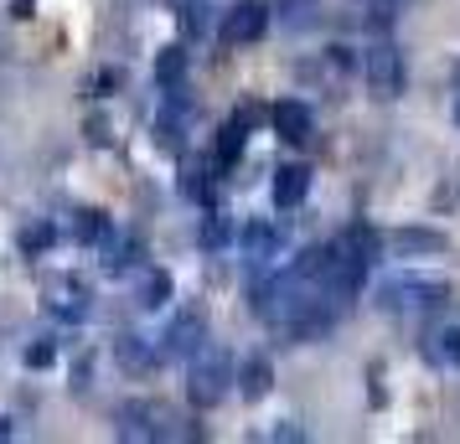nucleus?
<instances>
[{
    "mask_svg": "<svg viewBox=\"0 0 460 444\" xmlns=\"http://www.w3.org/2000/svg\"><path fill=\"white\" fill-rule=\"evenodd\" d=\"M228 382H233V361L223 346H202L197 357H191V378H187V398L197 408H217V403L228 398Z\"/></svg>",
    "mask_w": 460,
    "mask_h": 444,
    "instance_id": "f257e3e1",
    "label": "nucleus"
},
{
    "mask_svg": "<svg viewBox=\"0 0 460 444\" xmlns=\"http://www.w3.org/2000/svg\"><path fill=\"white\" fill-rule=\"evenodd\" d=\"M362 73H367V88L377 99H398L403 93V52L394 42H373L367 57H362Z\"/></svg>",
    "mask_w": 460,
    "mask_h": 444,
    "instance_id": "f03ea898",
    "label": "nucleus"
},
{
    "mask_svg": "<svg viewBox=\"0 0 460 444\" xmlns=\"http://www.w3.org/2000/svg\"><path fill=\"white\" fill-rule=\"evenodd\" d=\"M171 408L166 403H125L119 408V440H166L171 434Z\"/></svg>",
    "mask_w": 460,
    "mask_h": 444,
    "instance_id": "7ed1b4c3",
    "label": "nucleus"
},
{
    "mask_svg": "<svg viewBox=\"0 0 460 444\" xmlns=\"http://www.w3.org/2000/svg\"><path fill=\"white\" fill-rule=\"evenodd\" d=\"M445 300H450V290L439 279H394L383 290V305L388 310H439Z\"/></svg>",
    "mask_w": 460,
    "mask_h": 444,
    "instance_id": "20e7f679",
    "label": "nucleus"
},
{
    "mask_svg": "<svg viewBox=\"0 0 460 444\" xmlns=\"http://www.w3.org/2000/svg\"><path fill=\"white\" fill-rule=\"evenodd\" d=\"M264 26H270V11H264L259 0H243V5H233L228 16H223V42H228V47L259 42V37H264Z\"/></svg>",
    "mask_w": 460,
    "mask_h": 444,
    "instance_id": "39448f33",
    "label": "nucleus"
},
{
    "mask_svg": "<svg viewBox=\"0 0 460 444\" xmlns=\"http://www.w3.org/2000/svg\"><path fill=\"white\" fill-rule=\"evenodd\" d=\"M270 125H274V135H279L285 145H305V140L315 135L311 109L300 104V99H279V104L270 109Z\"/></svg>",
    "mask_w": 460,
    "mask_h": 444,
    "instance_id": "423d86ee",
    "label": "nucleus"
},
{
    "mask_svg": "<svg viewBox=\"0 0 460 444\" xmlns=\"http://www.w3.org/2000/svg\"><path fill=\"white\" fill-rule=\"evenodd\" d=\"M202 341H208V320L197 316V310H181L166 331V357H197Z\"/></svg>",
    "mask_w": 460,
    "mask_h": 444,
    "instance_id": "0eeeda50",
    "label": "nucleus"
},
{
    "mask_svg": "<svg viewBox=\"0 0 460 444\" xmlns=\"http://www.w3.org/2000/svg\"><path fill=\"white\" fill-rule=\"evenodd\" d=\"M47 310L63 320H84L88 316V290L78 279H52L47 284Z\"/></svg>",
    "mask_w": 460,
    "mask_h": 444,
    "instance_id": "6e6552de",
    "label": "nucleus"
},
{
    "mask_svg": "<svg viewBox=\"0 0 460 444\" xmlns=\"http://www.w3.org/2000/svg\"><path fill=\"white\" fill-rule=\"evenodd\" d=\"M311 191V170L305 166H279L274 170V207H300Z\"/></svg>",
    "mask_w": 460,
    "mask_h": 444,
    "instance_id": "1a4fd4ad",
    "label": "nucleus"
},
{
    "mask_svg": "<svg viewBox=\"0 0 460 444\" xmlns=\"http://www.w3.org/2000/svg\"><path fill=\"white\" fill-rule=\"evenodd\" d=\"M243 254H249L253 269H259V264H270V258L279 254V233L264 228V222H249V228H243Z\"/></svg>",
    "mask_w": 460,
    "mask_h": 444,
    "instance_id": "9d476101",
    "label": "nucleus"
},
{
    "mask_svg": "<svg viewBox=\"0 0 460 444\" xmlns=\"http://www.w3.org/2000/svg\"><path fill=\"white\" fill-rule=\"evenodd\" d=\"M270 382H274V367H270L264 357H249V361H243V372H238V393H243L249 403L264 398V393H270Z\"/></svg>",
    "mask_w": 460,
    "mask_h": 444,
    "instance_id": "9b49d317",
    "label": "nucleus"
},
{
    "mask_svg": "<svg viewBox=\"0 0 460 444\" xmlns=\"http://www.w3.org/2000/svg\"><path fill=\"white\" fill-rule=\"evenodd\" d=\"M424 352H429V361H439V367H460V326H439V331H429Z\"/></svg>",
    "mask_w": 460,
    "mask_h": 444,
    "instance_id": "f8f14e48",
    "label": "nucleus"
},
{
    "mask_svg": "<svg viewBox=\"0 0 460 444\" xmlns=\"http://www.w3.org/2000/svg\"><path fill=\"white\" fill-rule=\"evenodd\" d=\"M135 258H140L135 238H104V274H129Z\"/></svg>",
    "mask_w": 460,
    "mask_h": 444,
    "instance_id": "ddd939ff",
    "label": "nucleus"
},
{
    "mask_svg": "<svg viewBox=\"0 0 460 444\" xmlns=\"http://www.w3.org/2000/svg\"><path fill=\"white\" fill-rule=\"evenodd\" d=\"M73 238H78V243H104L109 238V217L99 207H78L73 212Z\"/></svg>",
    "mask_w": 460,
    "mask_h": 444,
    "instance_id": "4468645a",
    "label": "nucleus"
},
{
    "mask_svg": "<svg viewBox=\"0 0 460 444\" xmlns=\"http://www.w3.org/2000/svg\"><path fill=\"white\" fill-rule=\"evenodd\" d=\"M181 78H187V52H181V47H166V52L155 57V83L171 93V88H181Z\"/></svg>",
    "mask_w": 460,
    "mask_h": 444,
    "instance_id": "2eb2a0df",
    "label": "nucleus"
},
{
    "mask_svg": "<svg viewBox=\"0 0 460 444\" xmlns=\"http://www.w3.org/2000/svg\"><path fill=\"white\" fill-rule=\"evenodd\" d=\"M394 248L398 254H439L445 238L429 233V228H403V233H394Z\"/></svg>",
    "mask_w": 460,
    "mask_h": 444,
    "instance_id": "dca6fc26",
    "label": "nucleus"
},
{
    "mask_svg": "<svg viewBox=\"0 0 460 444\" xmlns=\"http://www.w3.org/2000/svg\"><path fill=\"white\" fill-rule=\"evenodd\" d=\"M243 119H228V125L217 129V166H233L238 155H243Z\"/></svg>",
    "mask_w": 460,
    "mask_h": 444,
    "instance_id": "f3484780",
    "label": "nucleus"
},
{
    "mask_svg": "<svg viewBox=\"0 0 460 444\" xmlns=\"http://www.w3.org/2000/svg\"><path fill=\"white\" fill-rule=\"evenodd\" d=\"M119 361L129 372H146L155 367V346H146V336H119Z\"/></svg>",
    "mask_w": 460,
    "mask_h": 444,
    "instance_id": "a211bd4d",
    "label": "nucleus"
},
{
    "mask_svg": "<svg viewBox=\"0 0 460 444\" xmlns=\"http://www.w3.org/2000/svg\"><path fill=\"white\" fill-rule=\"evenodd\" d=\"M166 300H171V274H166V269H150L146 284H140V305L155 310V305H166Z\"/></svg>",
    "mask_w": 460,
    "mask_h": 444,
    "instance_id": "6ab92c4d",
    "label": "nucleus"
},
{
    "mask_svg": "<svg viewBox=\"0 0 460 444\" xmlns=\"http://www.w3.org/2000/svg\"><path fill=\"white\" fill-rule=\"evenodd\" d=\"M47 243H52V228H47V222H37V228H26V233H22V248H26V254H42Z\"/></svg>",
    "mask_w": 460,
    "mask_h": 444,
    "instance_id": "aec40b11",
    "label": "nucleus"
},
{
    "mask_svg": "<svg viewBox=\"0 0 460 444\" xmlns=\"http://www.w3.org/2000/svg\"><path fill=\"white\" fill-rule=\"evenodd\" d=\"M223 238H228V222H223V217H212V222H202V243H208V248H217Z\"/></svg>",
    "mask_w": 460,
    "mask_h": 444,
    "instance_id": "412c9836",
    "label": "nucleus"
},
{
    "mask_svg": "<svg viewBox=\"0 0 460 444\" xmlns=\"http://www.w3.org/2000/svg\"><path fill=\"white\" fill-rule=\"evenodd\" d=\"M26 361H31V367H47V361H52V346H47V341H42V346H31Z\"/></svg>",
    "mask_w": 460,
    "mask_h": 444,
    "instance_id": "4be33fe9",
    "label": "nucleus"
},
{
    "mask_svg": "<svg viewBox=\"0 0 460 444\" xmlns=\"http://www.w3.org/2000/svg\"><path fill=\"white\" fill-rule=\"evenodd\" d=\"M450 83H456V93H460V63H456V73H450Z\"/></svg>",
    "mask_w": 460,
    "mask_h": 444,
    "instance_id": "5701e85b",
    "label": "nucleus"
},
{
    "mask_svg": "<svg viewBox=\"0 0 460 444\" xmlns=\"http://www.w3.org/2000/svg\"><path fill=\"white\" fill-rule=\"evenodd\" d=\"M456 119H460V109H456Z\"/></svg>",
    "mask_w": 460,
    "mask_h": 444,
    "instance_id": "b1692460",
    "label": "nucleus"
}]
</instances>
